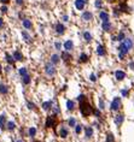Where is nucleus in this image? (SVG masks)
<instances>
[{
  "mask_svg": "<svg viewBox=\"0 0 134 142\" xmlns=\"http://www.w3.org/2000/svg\"><path fill=\"white\" fill-rule=\"evenodd\" d=\"M69 135V129L67 127H60L59 131H58V136H60L62 139H65Z\"/></svg>",
  "mask_w": 134,
  "mask_h": 142,
  "instance_id": "9d476101",
  "label": "nucleus"
},
{
  "mask_svg": "<svg viewBox=\"0 0 134 142\" xmlns=\"http://www.w3.org/2000/svg\"><path fill=\"white\" fill-rule=\"evenodd\" d=\"M109 2H114V1H116V0H107Z\"/></svg>",
  "mask_w": 134,
  "mask_h": 142,
  "instance_id": "13d9d810",
  "label": "nucleus"
},
{
  "mask_svg": "<svg viewBox=\"0 0 134 142\" xmlns=\"http://www.w3.org/2000/svg\"><path fill=\"white\" fill-rule=\"evenodd\" d=\"M121 108V99L120 98H115L111 102V110L112 111H118Z\"/></svg>",
  "mask_w": 134,
  "mask_h": 142,
  "instance_id": "423d86ee",
  "label": "nucleus"
},
{
  "mask_svg": "<svg viewBox=\"0 0 134 142\" xmlns=\"http://www.w3.org/2000/svg\"><path fill=\"white\" fill-rule=\"evenodd\" d=\"M22 82H23L24 84H29V83L32 82V77H30L29 75H26V76L22 77Z\"/></svg>",
  "mask_w": 134,
  "mask_h": 142,
  "instance_id": "c85d7f7f",
  "label": "nucleus"
},
{
  "mask_svg": "<svg viewBox=\"0 0 134 142\" xmlns=\"http://www.w3.org/2000/svg\"><path fill=\"white\" fill-rule=\"evenodd\" d=\"M120 14H121V11L118 10V7H115L114 8V16L115 17H118Z\"/></svg>",
  "mask_w": 134,
  "mask_h": 142,
  "instance_id": "a18cd8bd",
  "label": "nucleus"
},
{
  "mask_svg": "<svg viewBox=\"0 0 134 142\" xmlns=\"http://www.w3.org/2000/svg\"><path fill=\"white\" fill-rule=\"evenodd\" d=\"M28 133H29V136H30V137H33V136H35V134H36V129H35V128H30Z\"/></svg>",
  "mask_w": 134,
  "mask_h": 142,
  "instance_id": "58836bf2",
  "label": "nucleus"
},
{
  "mask_svg": "<svg viewBox=\"0 0 134 142\" xmlns=\"http://www.w3.org/2000/svg\"><path fill=\"white\" fill-rule=\"evenodd\" d=\"M45 72L48 77H53L54 75H56V68H54V65L51 63V64H46L45 65Z\"/></svg>",
  "mask_w": 134,
  "mask_h": 142,
  "instance_id": "7ed1b4c3",
  "label": "nucleus"
},
{
  "mask_svg": "<svg viewBox=\"0 0 134 142\" xmlns=\"http://www.w3.org/2000/svg\"><path fill=\"white\" fill-rule=\"evenodd\" d=\"M35 142H41V141H35Z\"/></svg>",
  "mask_w": 134,
  "mask_h": 142,
  "instance_id": "052dcab7",
  "label": "nucleus"
},
{
  "mask_svg": "<svg viewBox=\"0 0 134 142\" xmlns=\"http://www.w3.org/2000/svg\"><path fill=\"white\" fill-rule=\"evenodd\" d=\"M6 61L10 64V65H15V58H14V55H11V54L6 53Z\"/></svg>",
  "mask_w": 134,
  "mask_h": 142,
  "instance_id": "bb28decb",
  "label": "nucleus"
},
{
  "mask_svg": "<svg viewBox=\"0 0 134 142\" xmlns=\"http://www.w3.org/2000/svg\"><path fill=\"white\" fill-rule=\"evenodd\" d=\"M59 61H60V55H58V54H52V55H51V63H52L53 65L58 64Z\"/></svg>",
  "mask_w": 134,
  "mask_h": 142,
  "instance_id": "aec40b11",
  "label": "nucleus"
},
{
  "mask_svg": "<svg viewBox=\"0 0 134 142\" xmlns=\"http://www.w3.org/2000/svg\"><path fill=\"white\" fill-rule=\"evenodd\" d=\"M16 4H17L18 6H22V5L24 4V0H16Z\"/></svg>",
  "mask_w": 134,
  "mask_h": 142,
  "instance_id": "de8ad7c7",
  "label": "nucleus"
},
{
  "mask_svg": "<svg viewBox=\"0 0 134 142\" xmlns=\"http://www.w3.org/2000/svg\"><path fill=\"white\" fill-rule=\"evenodd\" d=\"M16 128V124L14 122H7L6 123V129L7 130H14Z\"/></svg>",
  "mask_w": 134,
  "mask_h": 142,
  "instance_id": "2f4dec72",
  "label": "nucleus"
},
{
  "mask_svg": "<svg viewBox=\"0 0 134 142\" xmlns=\"http://www.w3.org/2000/svg\"><path fill=\"white\" fill-rule=\"evenodd\" d=\"M130 69H134V63H130Z\"/></svg>",
  "mask_w": 134,
  "mask_h": 142,
  "instance_id": "6e6d98bb",
  "label": "nucleus"
},
{
  "mask_svg": "<svg viewBox=\"0 0 134 142\" xmlns=\"http://www.w3.org/2000/svg\"><path fill=\"white\" fill-rule=\"evenodd\" d=\"M27 106L29 110H36V107H35V105H34L33 102H30V101H27Z\"/></svg>",
  "mask_w": 134,
  "mask_h": 142,
  "instance_id": "79ce46f5",
  "label": "nucleus"
},
{
  "mask_svg": "<svg viewBox=\"0 0 134 142\" xmlns=\"http://www.w3.org/2000/svg\"><path fill=\"white\" fill-rule=\"evenodd\" d=\"M67 107L69 111H73L75 108V102L73 101V100H68L67 101Z\"/></svg>",
  "mask_w": 134,
  "mask_h": 142,
  "instance_id": "c756f323",
  "label": "nucleus"
},
{
  "mask_svg": "<svg viewBox=\"0 0 134 142\" xmlns=\"http://www.w3.org/2000/svg\"><path fill=\"white\" fill-rule=\"evenodd\" d=\"M99 105H100V108L105 107V106H104V101H103V99H100V100H99Z\"/></svg>",
  "mask_w": 134,
  "mask_h": 142,
  "instance_id": "603ef678",
  "label": "nucleus"
},
{
  "mask_svg": "<svg viewBox=\"0 0 134 142\" xmlns=\"http://www.w3.org/2000/svg\"><path fill=\"white\" fill-rule=\"evenodd\" d=\"M20 75L23 77V76H26V75H28V71L26 68H21L20 69Z\"/></svg>",
  "mask_w": 134,
  "mask_h": 142,
  "instance_id": "4c0bfd02",
  "label": "nucleus"
},
{
  "mask_svg": "<svg viewBox=\"0 0 134 142\" xmlns=\"http://www.w3.org/2000/svg\"><path fill=\"white\" fill-rule=\"evenodd\" d=\"M88 2V0H75V7H76V10H83L85 8V5Z\"/></svg>",
  "mask_w": 134,
  "mask_h": 142,
  "instance_id": "0eeeda50",
  "label": "nucleus"
},
{
  "mask_svg": "<svg viewBox=\"0 0 134 142\" xmlns=\"http://www.w3.org/2000/svg\"><path fill=\"white\" fill-rule=\"evenodd\" d=\"M0 2H1L3 5H7V4L10 2V0H0Z\"/></svg>",
  "mask_w": 134,
  "mask_h": 142,
  "instance_id": "8fccbe9b",
  "label": "nucleus"
},
{
  "mask_svg": "<svg viewBox=\"0 0 134 142\" xmlns=\"http://www.w3.org/2000/svg\"><path fill=\"white\" fill-rule=\"evenodd\" d=\"M115 76H116V80L122 81V80L126 77V72H124V71H122V70H117V71L115 72Z\"/></svg>",
  "mask_w": 134,
  "mask_h": 142,
  "instance_id": "dca6fc26",
  "label": "nucleus"
},
{
  "mask_svg": "<svg viewBox=\"0 0 134 142\" xmlns=\"http://www.w3.org/2000/svg\"><path fill=\"white\" fill-rule=\"evenodd\" d=\"M95 80H97V78H95V76H94V75H91V81L95 82Z\"/></svg>",
  "mask_w": 134,
  "mask_h": 142,
  "instance_id": "5fc2aeb1",
  "label": "nucleus"
},
{
  "mask_svg": "<svg viewBox=\"0 0 134 142\" xmlns=\"http://www.w3.org/2000/svg\"><path fill=\"white\" fill-rule=\"evenodd\" d=\"M85 134H86V137H92V135H93V128L92 127H86L85 128Z\"/></svg>",
  "mask_w": 134,
  "mask_h": 142,
  "instance_id": "a878e982",
  "label": "nucleus"
},
{
  "mask_svg": "<svg viewBox=\"0 0 134 142\" xmlns=\"http://www.w3.org/2000/svg\"><path fill=\"white\" fill-rule=\"evenodd\" d=\"M86 99H87V96H86L85 94H80L79 96H77V100H79V102L83 101V100H86Z\"/></svg>",
  "mask_w": 134,
  "mask_h": 142,
  "instance_id": "c03bdc74",
  "label": "nucleus"
},
{
  "mask_svg": "<svg viewBox=\"0 0 134 142\" xmlns=\"http://www.w3.org/2000/svg\"><path fill=\"white\" fill-rule=\"evenodd\" d=\"M16 142H24L23 140H18V141H16Z\"/></svg>",
  "mask_w": 134,
  "mask_h": 142,
  "instance_id": "bf43d9fd",
  "label": "nucleus"
},
{
  "mask_svg": "<svg viewBox=\"0 0 134 142\" xmlns=\"http://www.w3.org/2000/svg\"><path fill=\"white\" fill-rule=\"evenodd\" d=\"M22 25L24 27L26 30H29V29L33 28V23H32V20L29 19V18H24V19L22 20Z\"/></svg>",
  "mask_w": 134,
  "mask_h": 142,
  "instance_id": "9b49d317",
  "label": "nucleus"
},
{
  "mask_svg": "<svg viewBox=\"0 0 134 142\" xmlns=\"http://www.w3.org/2000/svg\"><path fill=\"white\" fill-rule=\"evenodd\" d=\"M94 6H95V8H101L103 7V0H95Z\"/></svg>",
  "mask_w": 134,
  "mask_h": 142,
  "instance_id": "c9c22d12",
  "label": "nucleus"
},
{
  "mask_svg": "<svg viewBox=\"0 0 134 142\" xmlns=\"http://www.w3.org/2000/svg\"><path fill=\"white\" fill-rule=\"evenodd\" d=\"M64 48H65V51H71L73 48H74V42L71 40H68L64 42Z\"/></svg>",
  "mask_w": 134,
  "mask_h": 142,
  "instance_id": "a211bd4d",
  "label": "nucleus"
},
{
  "mask_svg": "<svg viewBox=\"0 0 134 142\" xmlns=\"http://www.w3.org/2000/svg\"><path fill=\"white\" fill-rule=\"evenodd\" d=\"M106 142H116V141H115L114 135H112L111 133H107V135H106Z\"/></svg>",
  "mask_w": 134,
  "mask_h": 142,
  "instance_id": "473e14b6",
  "label": "nucleus"
},
{
  "mask_svg": "<svg viewBox=\"0 0 134 142\" xmlns=\"http://www.w3.org/2000/svg\"><path fill=\"white\" fill-rule=\"evenodd\" d=\"M68 124H69V127H76V119L75 118H70L69 121H68Z\"/></svg>",
  "mask_w": 134,
  "mask_h": 142,
  "instance_id": "e433bc0d",
  "label": "nucleus"
},
{
  "mask_svg": "<svg viewBox=\"0 0 134 142\" xmlns=\"http://www.w3.org/2000/svg\"><path fill=\"white\" fill-rule=\"evenodd\" d=\"M7 92H9L7 86H5V84H0V93H1V94H7Z\"/></svg>",
  "mask_w": 134,
  "mask_h": 142,
  "instance_id": "7c9ffc66",
  "label": "nucleus"
},
{
  "mask_svg": "<svg viewBox=\"0 0 134 142\" xmlns=\"http://www.w3.org/2000/svg\"><path fill=\"white\" fill-rule=\"evenodd\" d=\"M82 36H83V39H85L86 42H91V41H92V34H91L89 31H83Z\"/></svg>",
  "mask_w": 134,
  "mask_h": 142,
  "instance_id": "393cba45",
  "label": "nucleus"
},
{
  "mask_svg": "<svg viewBox=\"0 0 134 142\" xmlns=\"http://www.w3.org/2000/svg\"><path fill=\"white\" fill-rule=\"evenodd\" d=\"M89 60V57L86 53H81L79 57V63H87Z\"/></svg>",
  "mask_w": 134,
  "mask_h": 142,
  "instance_id": "412c9836",
  "label": "nucleus"
},
{
  "mask_svg": "<svg viewBox=\"0 0 134 142\" xmlns=\"http://www.w3.org/2000/svg\"><path fill=\"white\" fill-rule=\"evenodd\" d=\"M46 128L50 129H56V125H58V118H57V116L53 115V116H48L46 118Z\"/></svg>",
  "mask_w": 134,
  "mask_h": 142,
  "instance_id": "f03ea898",
  "label": "nucleus"
},
{
  "mask_svg": "<svg viewBox=\"0 0 134 142\" xmlns=\"http://www.w3.org/2000/svg\"><path fill=\"white\" fill-rule=\"evenodd\" d=\"M54 47H56V49H60V47H62V43H60L59 41H56V42H54Z\"/></svg>",
  "mask_w": 134,
  "mask_h": 142,
  "instance_id": "49530a36",
  "label": "nucleus"
},
{
  "mask_svg": "<svg viewBox=\"0 0 134 142\" xmlns=\"http://www.w3.org/2000/svg\"><path fill=\"white\" fill-rule=\"evenodd\" d=\"M123 43L126 45V47H127L128 49H132L133 46H134V42H133V40H132L130 37H126V39L123 40Z\"/></svg>",
  "mask_w": 134,
  "mask_h": 142,
  "instance_id": "2eb2a0df",
  "label": "nucleus"
},
{
  "mask_svg": "<svg viewBox=\"0 0 134 142\" xmlns=\"http://www.w3.org/2000/svg\"><path fill=\"white\" fill-rule=\"evenodd\" d=\"M81 131H82V125H76V127H75V133H76V134H77V135H79V134H81Z\"/></svg>",
  "mask_w": 134,
  "mask_h": 142,
  "instance_id": "ea45409f",
  "label": "nucleus"
},
{
  "mask_svg": "<svg viewBox=\"0 0 134 142\" xmlns=\"http://www.w3.org/2000/svg\"><path fill=\"white\" fill-rule=\"evenodd\" d=\"M126 39V34H124V31H120L118 35H117V40L118 41H123Z\"/></svg>",
  "mask_w": 134,
  "mask_h": 142,
  "instance_id": "f704fd0d",
  "label": "nucleus"
},
{
  "mask_svg": "<svg viewBox=\"0 0 134 142\" xmlns=\"http://www.w3.org/2000/svg\"><path fill=\"white\" fill-rule=\"evenodd\" d=\"M81 18H82V20H85V22H91V20L93 19V13L89 12V11H85L83 13L81 14Z\"/></svg>",
  "mask_w": 134,
  "mask_h": 142,
  "instance_id": "6e6552de",
  "label": "nucleus"
},
{
  "mask_svg": "<svg viewBox=\"0 0 134 142\" xmlns=\"http://www.w3.org/2000/svg\"><path fill=\"white\" fill-rule=\"evenodd\" d=\"M14 58H15V60L22 61L23 60V54L21 53L20 51H15L14 52Z\"/></svg>",
  "mask_w": 134,
  "mask_h": 142,
  "instance_id": "5701e85b",
  "label": "nucleus"
},
{
  "mask_svg": "<svg viewBox=\"0 0 134 142\" xmlns=\"http://www.w3.org/2000/svg\"><path fill=\"white\" fill-rule=\"evenodd\" d=\"M52 105H53V102H52V101H46V102H44V104H42V108H44L45 111H48L50 108L52 107Z\"/></svg>",
  "mask_w": 134,
  "mask_h": 142,
  "instance_id": "cd10ccee",
  "label": "nucleus"
},
{
  "mask_svg": "<svg viewBox=\"0 0 134 142\" xmlns=\"http://www.w3.org/2000/svg\"><path fill=\"white\" fill-rule=\"evenodd\" d=\"M99 19H100L101 22H106V20H110V16H109V13L105 12V11H100V12H99Z\"/></svg>",
  "mask_w": 134,
  "mask_h": 142,
  "instance_id": "4468645a",
  "label": "nucleus"
},
{
  "mask_svg": "<svg viewBox=\"0 0 134 142\" xmlns=\"http://www.w3.org/2000/svg\"><path fill=\"white\" fill-rule=\"evenodd\" d=\"M128 94H129V92H128L127 89H122V95L123 96H127Z\"/></svg>",
  "mask_w": 134,
  "mask_h": 142,
  "instance_id": "09e8293b",
  "label": "nucleus"
},
{
  "mask_svg": "<svg viewBox=\"0 0 134 142\" xmlns=\"http://www.w3.org/2000/svg\"><path fill=\"white\" fill-rule=\"evenodd\" d=\"M60 58L65 61V63H69V61H71L73 57H71V54H69V51H65V52H63V53L60 54Z\"/></svg>",
  "mask_w": 134,
  "mask_h": 142,
  "instance_id": "f8f14e48",
  "label": "nucleus"
},
{
  "mask_svg": "<svg viewBox=\"0 0 134 142\" xmlns=\"http://www.w3.org/2000/svg\"><path fill=\"white\" fill-rule=\"evenodd\" d=\"M93 115L95 116V117H100V110H99V108H94L93 110Z\"/></svg>",
  "mask_w": 134,
  "mask_h": 142,
  "instance_id": "37998d69",
  "label": "nucleus"
},
{
  "mask_svg": "<svg viewBox=\"0 0 134 142\" xmlns=\"http://www.w3.org/2000/svg\"><path fill=\"white\" fill-rule=\"evenodd\" d=\"M97 53L99 54V55H101V57H104V55H106V49H105L104 46L99 45V46L97 47Z\"/></svg>",
  "mask_w": 134,
  "mask_h": 142,
  "instance_id": "6ab92c4d",
  "label": "nucleus"
},
{
  "mask_svg": "<svg viewBox=\"0 0 134 142\" xmlns=\"http://www.w3.org/2000/svg\"><path fill=\"white\" fill-rule=\"evenodd\" d=\"M63 20H64V22H68V20H69V17H68L67 14H64V16H63Z\"/></svg>",
  "mask_w": 134,
  "mask_h": 142,
  "instance_id": "864d4df0",
  "label": "nucleus"
},
{
  "mask_svg": "<svg viewBox=\"0 0 134 142\" xmlns=\"http://www.w3.org/2000/svg\"><path fill=\"white\" fill-rule=\"evenodd\" d=\"M5 125H6V116L1 115V116H0V128L4 130V129L6 128Z\"/></svg>",
  "mask_w": 134,
  "mask_h": 142,
  "instance_id": "4be33fe9",
  "label": "nucleus"
},
{
  "mask_svg": "<svg viewBox=\"0 0 134 142\" xmlns=\"http://www.w3.org/2000/svg\"><path fill=\"white\" fill-rule=\"evenodd\" d=\"M22 37H23V40L26 41L27 43H30V42H32V36L28 33V30H23V31H22Z\"/></svg>",
  "mask_w": 134,
  "mask_h": 142,
  "instance_id": "ddd939ff",
  "label": "nucleus"
},
{
  "mask_svg": "<svg viewBox=\"0 0 134 142\" xmlns=\"http://www.w3.org/2000/svg\"><path fill=\"white\" fill-rule=\"evenodd\" d=\"M51 110L53 111L54 115H58V113H60V110H59V107H58V105H52Z\"/></svg>",
  "mask_w": 134,
  "mask_h": 142,
  "instance_id": "72a5a7b5",
  "label": "nucleus"
},
{
  "mask_svg": "<svg viewBox=\"0 0 134 142\" xmlns=\"http://www.w3.org/2000/svg\"><path fill=\"white\" fill-rule=\"evenodd\" d=\"M124 121V116L123 115H117L116 116V118H115V123L117 124V125H121L122 123Z\"/></svg>",
  "mask_w": 134,
  "mask_h": 142,
  "instance_id": "b1692460",
  "label": "nucleus"
},
{
  "mask_svg": "<svg viewBox=\"0 0 134 142\" xmlns=\"http://www.w3.org/2000/svg\"><path fill=\"white\" fill-rule=\"evenodd\" d=\"M101 28H103V30L104 31H111V29H112V24H111V22L110 20H106V22H101Z\"/></svg>",
  "mask_w": 134,
  "mask_h": 142,
  "instance_id": "1a4fd4ad",
  "label": "nucleus"
},
{
  "mask_svg": "<svg viewBox=\"0 0 134 142\" xmlns=\"http://www.w3.org/2000/svg\"><path fill=\"white\" fill-rule=\"evenodd\" d=\"M7 10H9V8H7V6L6 5H3V6L0 7V12H1V13H7Z\"/></svg>",
  "mask_w": 134,
  "mask_h": 142,
  "instance_id": "a19ab883",
  "label": "nucleus"
},
{
  "mask_svg": "<svg viewBox=\"0 0 134 142\" xmlns=\"http://www.w3.org/2000/svg\"><path fill=\"white\" fill-rule=\"evenodd\" d=\"M117 7H118V10L121 12H129V7H128V5L126 2H120Z\"/></svg>",
  "mask_w": 134,
  "mask_h": 142,
  "instance_id": "f3484780",
  "label": "nucleus"
},
{
  "mask_svg": "<svg viewBox=\"0 0 134 142\" xmlns=\"http://www.w3.org/2000/svg\"><path fill=\"white\" fill-rule=\"evenodd\" d=\"M93 110L94 108L91 106V104L88 101V99L83 100V101H80V112L81 115L83 117H88L93 113Z\"/></svg>",
  "mask_w": 134,
  "mask_h": 142,
  "instance_id": "f257e3e1",
  "label": "nucleus"
},
{
  "mask_svg": "<svg viewBox=\"0 0 134 142\" xmlns=\"http://www.w3.org/2000/svg\"><path fill=\"white\" fill-rule=\"evenodd\" d=\"M1 72H3V66L0 65V74H1Z\"/></svg>",
  "mask_w": 134,
  "mask_h": 142,
  "instance_id": "4d7b16f0",
  "label": "nucleus"
},
{
  "mask_svg": "<svg viewBox=\"0 0 134 142\" xmlns=\"http://www.w3.org/2000/svg\"><path fill=\"white\" fill-rule=\"evenodd\" d=\"M129 52V49H128L127 47H126V45L122 42L120 46H118V58H120L121 60H123L124 59V55Z\"/></svg>",
  "mask_w": 134,
  "mask_h": 142,
  "instance_id": "20e7f679",
  "label": "nucleus"
},
{
  "mask_svg": "<svg viewBox=\"0 0 134 142\" xmlns=\"http://www.w3.org/2000/svg\"><path fill=\"white\" fill-rule=\"evenodd\" d=\"M4 28V19L0 17V29H3Z\"/></svg>",
  "mask_w": 134,
  "mask_h": 142,
  "instance_id": "3c124183",
  "label": "nucleus"
},
{
  "mask_svg": "<svg viewBox=\"0 0 134 142\" xmlns=\"http://www.w3.org/2000/svg\"><path fill=\"white\" fill-rule=\"evenodd\" d=\"M54 29H56V33L58 35H63L65 33V25H64L63 23H60V22H58V23L54 25Z\"/></svg>",
  "mask_w": 134,
  "mask_h": 142,
  "instance_id": "39448f33",
  "label": "nucleus"
}]
</instances>
